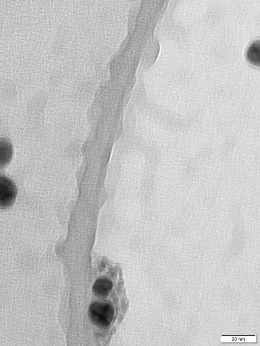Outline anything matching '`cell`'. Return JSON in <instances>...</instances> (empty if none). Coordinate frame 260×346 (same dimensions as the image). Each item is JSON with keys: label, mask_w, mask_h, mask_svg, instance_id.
I'll return each mask as SVG.
<instances>
[{"label": "cell", "mask_w": 260, "mask_h": 346, "mask_svg": "<svg viewBox=\"0 0 260 346\" xmlns=\"http://www.w3.org/2000/svg\"><path fill=\"white\" fill-rule=\"evenodd\" d=\"M114 309L108 302H95L89 308V315L92 321L97 326L106 328L111 324L114 317Z\"/></svg>", "instance_id": "cell-1"}, {"label": "cell", "mask_w": 260, "mask_h": 346, "mask_svg": "<svg viewBox=\"0 0 260 346\" xmlns=\"http://www.w3.org/2000/svg\"><path fill=\"white\" fill-rule=\"evenodd\" d=\"M17 189L14 181L6 176H0V208L6 209L14 202Z\"/></svg>", "instance_id": "cell-2"}, {"label": "cell", "mask_w": 260, "mask_h": 346, "mask_svg": "<svg viewBox=\"0 0 260 346\" xmlns=\"http://www.w3.org/2000/svg\"><path fill=\"white\" fill-rule=\"evenodd\" d=\"M13 153L11 143L7 139H0V166L7 165L12 158Z\"/></svg>", "instance_id": "cell-3"}, {"label": "cell", "mask_w": 260, "mask_h": 346, "mask_svg": "<svg viewBox=\"0 0 260 346\" xmlns=\"http://www.w3.org/2000/svg\"><path fill=\"white\" fill-rule=\"evenodd\" d=\"M113 284L107 279L99 278L97 279L92 287V291L98 296H106L112 290Z\"/></svg>", "instance_id": "cell-4"}, {"label": "cell", "mask_w": 260, "mask_h": 346, "mask_svg": "<svg viewBox=\"0 0 260 346\" xmlns=\"http://www.w3.org/2000/svg\"><path fill=\"white\" fill-rule=\"evenodd\" d=\"M259 41L253 42L249 46L246 52V56L249 61L252 64L259 65Z\"/></svg>", "instance_id": "cell-5"}, {"label": "cell", "mask_w": 260, "mask_h": 346, "mask_svg": "<svg viewBox=\"0 0 260 346\" xmlns=\"http://www.w3.org/2000/svg\"><path fill=\"white\" fill-rule=\"evenodd\" d=\"M221 342H256V336H226L221 335Z\"/></svg>", "instance_id": "cell-6"}]
</instances>
